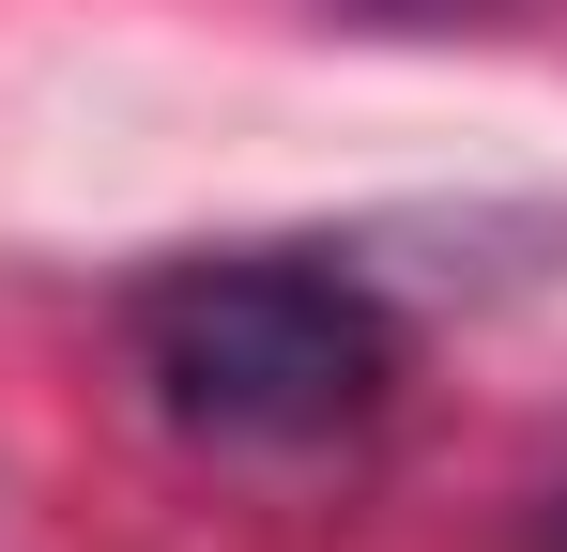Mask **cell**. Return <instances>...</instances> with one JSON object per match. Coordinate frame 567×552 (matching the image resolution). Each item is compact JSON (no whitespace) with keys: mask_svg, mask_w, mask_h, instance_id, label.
<instances>
[{"mask_svg":"<svg viewBox=\"0 0 567 552\" xmlns=\"http://www.w3.org/2000/svg\"><path fill=\"white\" fill-rule=\"evenodd\" d=\"M138 338V384L169 399V430L199 446H353L383 399H399V323L353 262H307V246H215V262L138 276L123 307Z\"/></svg>","mask_w":567,"mask_h":552,"instance_id":"cell-1","label":"cell"}]
</instances>
